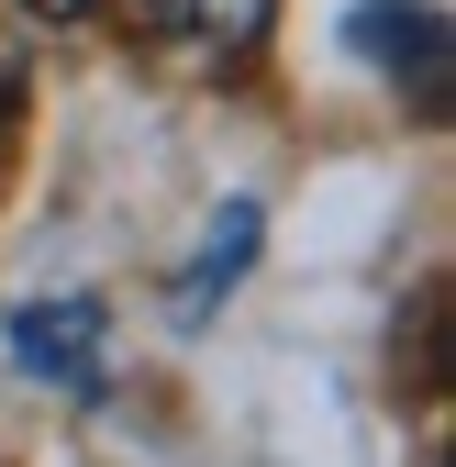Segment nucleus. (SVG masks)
<instances>
[{
	"label": "nucleus",
	"mask_w": 456,
	"mask_h": 467,
	"mask_svg": "<svg viewBox=\"0 0 456 467\" xmlns=\"http://www.w3.org/2000/svg\"><path fill=\"white\" fill-rule=\"evenodd\" d=\"M111 12H123V34L156 56V67H179V78H234V67H256L278 0H111Z\"/></svg>",
	"instance_id": "f257e3e1"
},
{
	"label": "nucleus",
	"mask_w": 456,
	"mask_h": 467,
	"mask_svg": "<svg viewBox=\"0 0 456 467\" xmlns=\"http://www.w3.org/2000/svg\"><path fill=\"white\" fill-rule=\"evenodd\" d=\"M12 368L45 379V389L100 400L111 389V312L89 301V289H67V301H23L12 312Z\"/></svg>",
	"instance_id": "f03ea898"
},
{
	"label": "nucleus",
	"mask_w": 456,
	"mask_h": 467,
	"mask_svg": "<svg viewBox=\"0 0 456 467\" xmlns=\"http://www.w3.org/2000/svg\"><path fill=\"white\" fill-rule=\"evenodd\" d=\"M346 45L368 56L378 78H412L423 111H445V12H434V0H368V12L346 23Z\"/></svg>",
	"instance_id": "7ed1b4c3"
},
{
	"label": "nucleus",
	"mask_w": 456,
	"mask_h": 467,
	"mask_svg": "<svg viewBox=\"0 0 456 467\" xmlns=\"http://www.w3.org/2000/svg\"><path fill=\"white\" fill-rule=\"evenodd\" d=\"M256 245H267V212H256V201H223V212H212V234H201V256L179 267V289H167V312H179V323H212V312L245 289Z\"/></svg>",
	"instance_id": "20e7f679"
},
{
	"label": "nucleus",
	"mask_w": 456,
	"mask_h": 467,
	"mask_svg": "<svg viewBox=\"0 0 456 467\" xmlns=\"http://www.w3.org/2000/svg\"><path fill=\"white\" fill-rule=\"evenodd\" d=\"M34 23H78V12H100V0H23Z\"/></svg>",
	"instance_id": "39448f33"
},
{
	"label": "nucleus",
	"mask_w": 456,
	"mask_h": 467,
	"mask_svg": "<svg viewBox=\"0 0 456 467\" xmlns=\"http://www.w3.org/2000/svg\"><path fill=\"white\" fill-rule=\"evenodd\" d=\"M0 145H12V78H0Z\"/></svg>",
	"instance_id": "423d86ee"
}]
</instances>
